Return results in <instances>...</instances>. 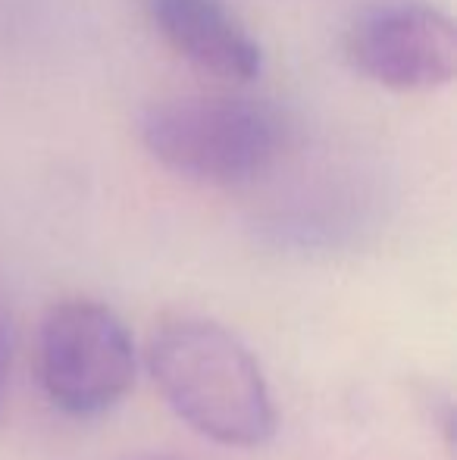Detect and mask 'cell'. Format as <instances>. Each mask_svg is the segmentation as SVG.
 I'll list each match as a JSON object with an SVG mask.
<instances>
[{
  "instance_id": "cell-1",
  "label": "cell",
  "mask_w": 457,
  "mask_h": 460,
  "mask_svg": "<svg viewBox=\"0 0 457 460\" xmlns=\"http://www.w3.org/2000/svg\"><path fill=\"white\" fill-rule=\"evenodd\" d=\"M147 367L166 404L195 432L257 448L276 432V404L254 354L220 323L172 316L151 332Z\"/></svg>"
},
{
  "instance_id": "cell-2",
  "label": "cell",
  "mask_w": 457,
  "mask_h": 460,
  "mask_svg": "<svg viewBox=\"0 0 457 460\" xmlns=\"http://www.w3.org/2000/svg\"><path fill=\"white\" fill-rule=\"evenodd\" d=\"M145 151L163 170L201 185H244L286 147V122L263 101L179 94L154 101L138 119Z\"/></svg>"
},
{
  "instance_id": "cell-3",
  "label": "cell",
  "mask_w": 457,
  "mask_h": 460,
  "mask_svg": "<svg viewBox=\"0 0 457 460\" xmlns=\"http://www.w3.org/2000/svg\"><path fill=\"white\" fill-rule=\"evenodd\" d=\"M41 382L73 417H94L126 398L135 382L132 335L107 304L69 297L41 323Z\"/></svg>"
},
{
  "instance_id": "cell-4",
  "label": "cell",
  "mask_w": 457,
  "mask_h": 460,
  "mask_svg": "<svg viewBox=\"0 0 457 460\" xmlns=\"http://www.w3.org/2000/svg\"><path fill=\"white\" fill-rule=\"evenodd\" d=\"M345 54L389 92H433L454 79L457 29L448 13L423 0H376L351 19Z\"/></svg>"
},
{
  "instance_id": "cell-5",
  "label": "cell",
  "mask_w": 457,
  "mask_h": 460,
  "mask_svg": "<svg viewBox=\"0 0 457 460\" xmlns=\"http://www.w3.org/2000/svg\"><path fill=\"white\" fill-rule=\"evenodd\" d=\"M145 6L160 38L195 69L226 82L260 75V44L223 0H145Z\"/></svg>"
},
{
  "instance_id": "cell-6",
  "label": "cell",
  "mask_w": 457,
  "mask_h": 460,
  "mask_svg": "<svg viewBox=\"0 0 457 460\" xmlns=\"http://www.w3.org/2000/svg\"><path fill=\"white\" fill-rule=\"evenodd\" d=\"M13 316L6 310V304L0 301V404H4V392H6V379H10V364H13Z\"/></svg>"
},
{
  "instance_id": "cell-7",
  "label": "cell",
  "mask_w": 457,
  "mask_h": 460,
  "mask_svg": "<svg viewBox=\"0 0 457 460\" xmlns=\"http://www.w3.org/2000/svg\"><path fill=\"white\" fill-rule=\"evenodd\" d=\"M145 460H170V457H145Z\"/></svg>"
}]
</instances>
